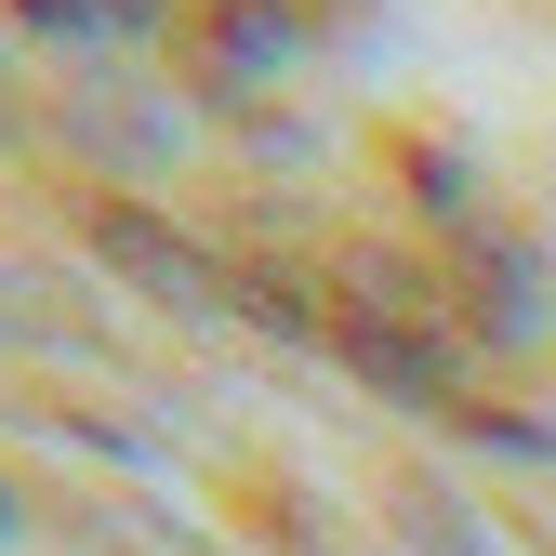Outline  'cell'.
I'll return each mask as SVG.
<instances>
[{
  "label": "cell",
  "instance_id": "1",
  "mask_svg": "<svg viewBox=\"0 0 556 556\" xmlns=\"http://www.w3.org/2000/svg\"><path fill=\"white\" fill-rule=\"evenodd\" d=\"M27 14H80V0H27Z\"/></svg>",
  "mask_w": 556,
  "mask_h": 556
}]
</instances>
